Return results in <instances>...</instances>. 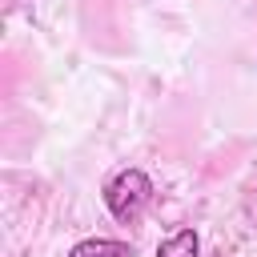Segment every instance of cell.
Masks as SVG:
<instances>
[{"label":"cell","mask_w":257,"mask_h":257,"mask_svg":"<svg viewBox=\"0 0 257 257\" xmlns=\"http://www.w3.org/2000/svg\"><path fill=\"white\" fill-rule=\"evenodd\" d=\"M149 197H153V181H149V173H141V169H120L108 185H104V205H108V213L116 217V221H137L141 217V209L149 205Z\"/></svg>","instance_id":"cell-1"},{"label":"cell","mask_w":257,"mask_h":257,"mask_svg":"<svg viewBox=\"0 0 257 257\" xmlns=\"http://www.w3.org/2000/svg\"><path fill=\"white\" fill-rule=\"evenodd\" d=\"M68 257H133L128 241H112V237H88V241H76L68 249Z\"/></svg>","instance_id":"cell-2"},{"label":"cell","mask_w":257,"mask_h":257,"mask_svg":"<svg viewBox=\"0 0 257 257\" xmlns=\"http://www.w3.org/2000/svg\"><path fill=\"white\" fill-rule=\"evenodd\" d=\"M201 253V237L197 229H177L173 237H165L157 245V257H197Z\"/></svg>","instance_id":"cell-3"}]
</instances>
